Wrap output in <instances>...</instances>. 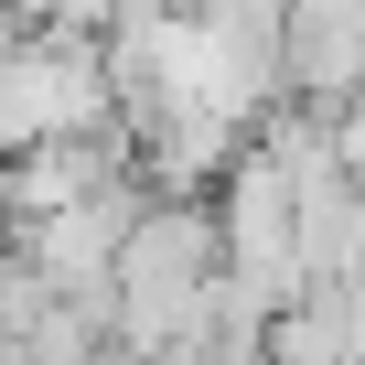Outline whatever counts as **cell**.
<instances>
[{"label":"cell","instance_id":"obj_1","mask_svg":"<svg viewBox=\"0 0 365 365\" xmlns=\"http://www.w3.org/2000/svg\"><path fill=\"white\" fill-rule=\"evenodd\" d=\"M215 279H226V215L194 194H150L118 247V344L129 354H205Z\"/></svg>","mask_w":365,"mask_h":365},{"label":"cell","instance_id":"obj_2","mask_svg":"<svg viewBox=\"0 0 365 365\" xmlns=\"http://www.w3.org/2000/svg\"><path fill=\"white\" fill-rule=\"evenodd\" d=\"M215 215H226V258L237 269H258L279 301L312 279V258H301V182H290V161L247 129V150L226 161V182H215Z\"/></svg>","mask_w":365,"mask_h":365},{"label":"cell","instance_id":"obj_3","mask_svg":"<svg viewBox=\"0 0 365 365\" xmlns=\"http://www.w3.org/2000/svg\"><path fill=\"white\" fill-rule=\"evenodd\" d=\"M279 65H290V97H333L344 108L365 86V0H290Z\"/></svg>","mask_w":365,"mask_h":365}]
</instances>
